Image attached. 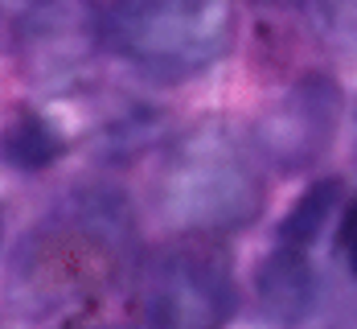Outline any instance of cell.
<instances>
[{
    "mask_svg": "<svg viewBox=\"0 0 357 329\" xmlns=\"http://www.w3.org/2000/svg\"><path fill=\"white\" fill-rule=\"evenodd\" d=\"M234 309L230 268L202 247H173L148 276V317L156 329H222Z\"/></svg>",
    "mask_w": 357,
    "mask_h": 329,
    "instance_id": "cell-3",
    "label": "cell"
},
{
    "mask_svg": "<svg viewBox=\"0 0 357 329\" xmlns=\"http://www.w3.org/2000/svg\"><path fill=\"white\" fill-rule=\"evenodd\" d=\"M62 136L54 132V124H45L41 115L33 111H25V115H17L8 128H4V140H0V152H4V161L8 165H17V169H50L58 156H62Z\"/></svg>",
    "mask_w": 357,
    "mask_h": 329,
    "instance_id": "cell-6",
    "label": "cell"
},
{
    "mask_svg": "<svg viewBox=\"0 0 357 329\" xmlns=\"http://www.w3.org/2000/svg\"><path fill=\"white\" fill-rule=\"evenodd\" d=\"M259 177L250 173L243 152L218 132L189 136L165 173V214L189 231H230L255 219Z\"/></svg>",
    "mask_w": 357,
    "mask_h": 329,
    "instance_id": "cell-2",
    "label": "cell"
},
{
    "mask_svg": "<svg viewBox=\"0 0 357 329\" xmlns=\"http://www.w3.org/2000/svg\"><path fill=\"white\" fill-rule=\"evenodd\" d=\"M317 300V280L304 251L296 247H275L259 268V309L271 326L296 329Z\"/></svg>",
    "mask_w": 357,
    "mask_h": 329,
    "instance_id": "cell-4",
    "label": "cell"
},
{
    "mask_svg": "<svg viewBox=\"0 0 357 329\" xmlns=\"http://www.w3.org/2000/svg\"><path fill=\"white\" fill-rule=\"evenodd\" d=\"M337 251L345 256V263H349V272L357 276V198L349 202V210H345V219H341V235H337Z\"/></svg>",
    "mask_w": 357,
    "mask_h": 329,
    "instance_id": "cell-8",
    "label": "cell"
},
{
    "mask_svg": "<svg viewBox=\"0 0 357 329\" xmlns=\"http://www.w3.org/2000/svg\"><path fill=\"white\" fill-rule=\"evenodd\" d=\"M337 198H341V182H337V177L312 185V189L291 206V214L280 222V247L304 251L308 243H317V235L324 231V222H328L333 206H337Z\"/></svg>",
    "mask_w": 357,
    "mask_h": 329,
    "instance_id": "cell-7",
    "label": "cell"
},
{
    "mask_svg": "<svg viewBox=\"0 0 357 329\" xmlns=\"http://www.w3.org/2000/svg\"><path fill=\"white\" fill-rule=\"evenodd\" d=\"M324 128H328V111H324L321 99L296 95L284 111H275V119L263 132V140H267V152L275 161H284L287 169H296L300 161H308L321 148V140L328 136Z\"/></svg>",
    "mask_w": 357,
    "mask_h": 329,
    "instance_id": "cell-5",
    "label": "cell"
},
{
    "mask_svg": "<svg viewBox=\"0 0 357 329\" xmlns=\"http://www.w3.org/2000/svg\"><path fill=\"white\" fill-rule=\"evenodd\" d=\"M226 0H119L111 37L119 54L156 74H197L230 45Z\"/></svg>",
    "mask_w": 357,
    "mask_h": 329,
    "instance_id": "cell-1",
    "label": "cell"
}]
</instances>
